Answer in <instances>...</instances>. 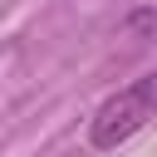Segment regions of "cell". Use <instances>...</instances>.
<instances>
[{"instance_id": "obj_1", "label": "cell", "mask_w": 157, "mask_h": 157, "mask_svg": "<svg viewBox=\"0 0 157 157\" xmlns=\"http://www.w3.org/2000/svg\"><path fill=\"white\" fill-rule=\"evenodd\" d=\"M152 118H157V74H142V78L123 83L113 98L98 103V113H93V123H88V142H93L98 152H113V147H123L128 137H137Z\"/></svg>"}]
</instances>
